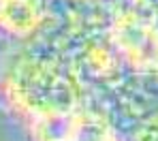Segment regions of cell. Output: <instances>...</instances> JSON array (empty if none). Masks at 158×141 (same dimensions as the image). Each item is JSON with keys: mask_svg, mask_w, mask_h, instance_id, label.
<instances>
[{"mask_svg": "<svg viewBox=\"0 0 158 141\" xmlns=\"http://www.w3.org/2000/svg\"><path fill=\"white\" fill-rule=\"evenodd\" d=\"M4 96L28 122L71 115L83 107V85L71 64L53 56L30 54L4 75Z\"/></svg>", "mask_w": 158, "mask_h": 141, "instance_id": "1", "label": "cell"}, {"mask_svg": "<svg viewBox=\"0 0 158 141\" xmlns=\"http://www.w3.org/2000/svg\"><path fill=\"white\" fill-rule=\"evenodd\" d=\"M109 41L118 56L141 71H158V28L131 4L111 19Z\"/></svg>", "mask_w": 158, "mask_h": 141, "instance_id": "2", "label": "cell"}, {"mask_svg": "<svg viewBox=\"0 0 158 141\" xmlns=\"http://www.w3.org/2000/svg\"><path fill=\"white\" fill-rule=\"evenodd\" d=\"M47 11L43 0H0V30L28 39L45 26Z\"/></svg>", "mask_w": 158, "mask_h": 141, "instance_id": "3", "label": "cell"}, {"mask_svg": "<svg viewBox=\"0 0 158 141\" xmlns=\"http://www.w3.org/2000/svg\"><path fill=\"white\" fill-rule=\"evenodd\" d=\"M64 141H120V137L113 133L111 124L105 118L96 115L94 111L83 109L73 133Z\"/></svg>", "mask_w": 158, "mask_h": 141, "instance_id": "4", "label": "cell"}]
</instances>
